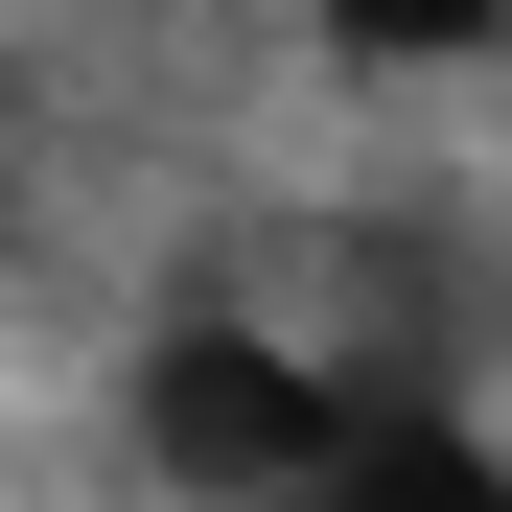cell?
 <instances>
[{"label":"cell","instance_id":"obj_1","mask_svg":"<svg viewBox=\"0 0 512 512\" xmlns=\"http://www.w3.org/2000/svg\"><path fill=\"white\" fill-rule=\"evenodd\" d=\"M350 419H373V396L326 373L303 326H256V303H187V326L140 350V466L187 489V512H280Z\"/></svg>","mask_w":512,"mask_h":512},{"label":"cell","instance_id":"obj_2","mask_svg":"<svg viewBox=\"0 0 512 512\" xmlns=\"http://www.w3.org/2000/svg\"><path fill=\"white\" fill-rule=\"evenodd\" d=\"M280 512H512V466L466 443V419H419V396H373V419H350V443H326V466H303Z\"/></svg>","mask_w":512,"mask_h":512},{"label":"cell","instance_id":"obj_3","mask_svg":"<svg viewBox=\"0 0 512 512\" xmlns=\"http://www.w3.org/2000/svg\"><path fill=\"white\" fill-rule=\"evenodd\" d=\"M303 24H326V47H373V70H466L512 0H303Z\"/></svg>","mask_w":512,"mask_h":512}]
</instances>
